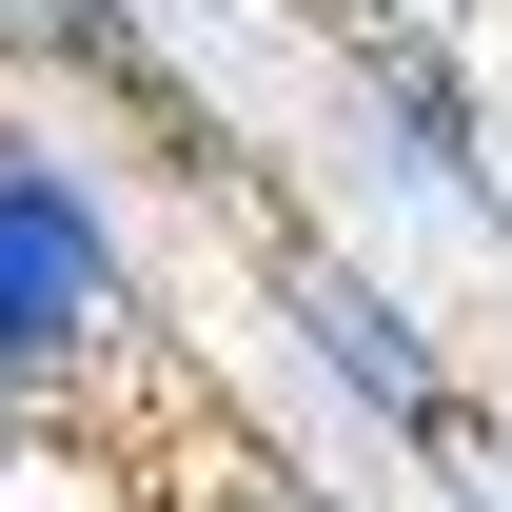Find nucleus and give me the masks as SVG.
Returning <instances> with one entry per match:
<instances>
[{"mask_svg": "<svg viewBox=\"0 0 512 512\" xmlns=\"http://www.w3.org/2000/svg\"><path fill=\"white\" fill-rule=\"evenodd\" d=\"M237 256H256V394L296 414V434H276V473L375 493V473H453V453L512 434V394L473 375V335L434 316V276H414V256H375L355 217L256 197Z\"/></svg>", "mask_w": 512, "mask_h": 512, "instance_id": "nucleus-1", "label": "nucleus"}, {"mask_svg": "<svg viewBox=\"0 0 512 512\" xmlns=\"http://www.w3.org/2000/svg\"><path fill=\"white\" fill-rule=\"evenodd\" d=\"M0 414H178V316H158V237H138V178L79 99H20L0 79Z\"/></svg>", "mask_w": 512, "mask_h": 512, "instance_id": "nucleus-2", "label": "nucleus"}, {"mask_svg": "<svg viewBox=\"0 0 512 512\" xmlns=\"http://www.w3.org/2000/svg\"><path fill=\"white\" fill-rule=\"evenodd\" d=\"M493 20H316V217L375 256H493Z\"/></svg>", "mask_w": 512, "mask_h": 512, "instance_id": "nucleus-3", "label": "nucleus"}, {"mask_svg": "<svg viewBox=\"0 0 512 512\" xmlns=\"http://www.w3.org/2000/svg\"><path fill=\"white\" fill-rule=\"evenodd\" d=\"M414 512H512V434H493V453H453V473H434Z\"/></svg>", "mask_w": 512, "mask_h": 512, "instance_id": "nucleus-4", "label": "nucleus"}, {"mask_svg": "<svg viewBox=\"0 0 512 512\" xmlns=\"http://www.w3.org/2000/svg\"><path fill=\"white\" fill-rule=\"evenodd\" d=\"M20 453H40V414H0V473H20Z\"/></svg>", "mask_w": 512, "mask_h": 512, "instance_id": "nucleus-5", "label": "nucleus"}, {"mask_svg": "<svg viewBox=\"0 0 512 512\" xmlns=\"http://www.w3.org/2000/svg\"><path fill=\"white\" fill-rule=\"evenodd\" d=\"M493 99H512V0H493Z\"/></svg>", "mask_w": 512, "mask_h": 512, "instance_id": "nucleus-6", "label": "nucleus"}]
</instances>
